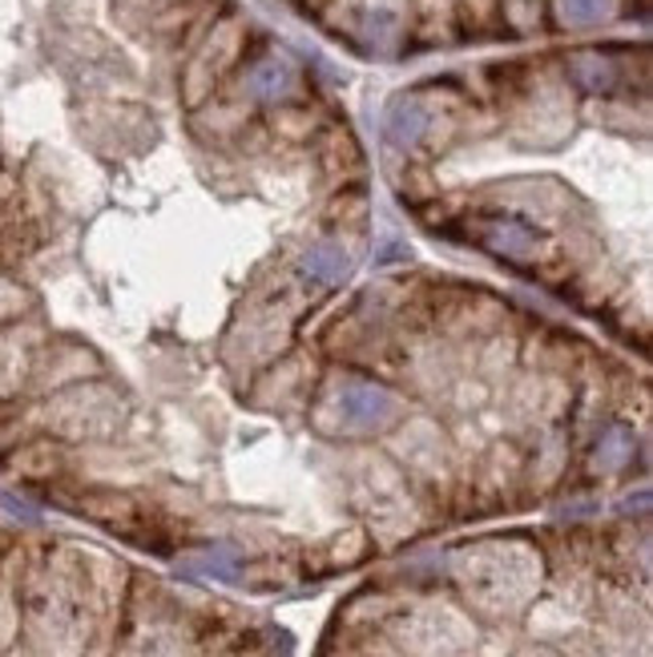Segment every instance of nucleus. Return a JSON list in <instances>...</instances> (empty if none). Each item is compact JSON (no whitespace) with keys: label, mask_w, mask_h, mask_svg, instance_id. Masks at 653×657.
I'll return each instance as SVG.
<instances>
[{"label":"nucleus","mask_w":653,"mask_h":657,"mask_svg":"<svg viewBox=\"0 0 653 657\" xmlns=\"http://www.w3.org/2000/svg\"><path fill=\"white\" fill-rule=\"evenodd\" d=\"M326 411L335 416L339 432H379L399 416V399L387 388L372 384V379H343L331 399H326Z\"/></svg>","instance_id":"obj_1"},{"label":"nucleus","mask_w":653,"mask_h":657,"mask_svg":"<svg viewBox=\"0 0 653 657\" xmlns=\"http://www.w3.org/2000/svg\"><path fill=\"white\" fill-rule=\"evenodd\" d=\"M472 238H480L492 255H504L509 262H533L540 255V238L516 218H480L468 226Z\"/></svg>","instance_id":"obj_2"},{"label":"nucleus","mask_w":653,"mask_h":657,"mask_svg":"<svg viewBox=\"0 0 653 657\" xmlns=\"http://www.w3.org/2000/svg\"><path fill=\"white\" fill-rule=\"evenodd\" d=\"M347 274H351V255L335 238L315 243V247L303 255V262H299V279H303L307 287H315V291H335V287L347 282Z\"/></svg>","instance_id":"obj_3"},{"label":"nucleus","mask_w":653,"mask_h":657,"mask_svg":"<svg viewBox=\"0 0 653 657\" xmlns=\"http://www.w3.org/2000/svg\"><path fill=\"white\" fill-rule=\"evenodd\" d=\"M295 89V65L279 53L255 61L243 77V94L255 97V101H279Z\"/></svg>","instance_id":"obj_4"},{"label":"nucleus","mask_w":653,"mask_h":657,"mask_svg":"<svg viewBox=\"0 0 653 657\" xmlns=\"http://www.w3.org/2000/svg\"><path fill=\"white\" fill-rule=\"evenodd\" d=\"M569 73L572 82L589 89V94H609L613 85H618V65L606 57V53H597V49H585L577 57L569 61Z\"/></svg>","instance_id":"obj_5"},{"label":"nucleus","mask_w":653,"mask_h":657,"mask_svg":"<svg viewBox=\"0 0 653 657\" xmlns=\"http://www.w3.org/2000/svg\"><path fill=\"white\" fill-rule=\"evenodd\" d=\"M428 133V109L420 101H396L387 114V138L396 146H416Z\"/></svg>","instance_id":"obj_6"},{"label":"nucleus","mask_w":653,"mask_h":657,"mask_svg":"<svg viewBox=\"0 0 653 657\" xmlns=\"http://www.w3.org/2000/svg\"><path fill=\"white\" fill-rule=\"evenodd\" d=\"M630 460H633V432L630 428H621V423H613V428L601 435V444H597L593 468L597 472H621Z\"/></svg>","instance_id":"obj_7"},{"label":"nucleus","mask_w":653,"mask_h":657,"mask_svg":"<svg viewBox=\"0 0 653 657\" xmlns=\"http://www.w3.org/2000/svg\"><path fill=\"white\" fill-rule=\"evenodd\" d=\"M613 0H557V17L569 29H589V24L606 21Z\"/></svg>","instance_id":"obj_8"},{"label":"nucleus","mask_w":653,"mask_h":657,"mask_svg":"<svg viewBox=\"0 0 653 657\" xmlns=\"http://www.w3.org/2000/svg\"><path fill=\"white\" fill-rule=\"evenodd\" d=\"M182 569H186L190 577H218V581H234L238 561H234L226 549H211V552H202V557H190Z\"/></svg>","instance_id":"obj_9"},{"label":"nucleus","mask_w":653,"mask_h":657,"mask_svg":"<svg viewBox=\"0 0 653 657\" xmlns=\"http://www.w3.org/2000/svg\"><path fill=\"white\" fill-rule=\"evenodd\" d=\"M24 306H29V294H24L12 279H4V274H0V323H9V319L24 315Z\"/></svg>","instance_id":"obj_10"},{"label":"nucleus","mask_w":653,"mask_h":657,"mask_svg":"<svg viewBox=\"0 0 653 657\" xmlns=\"http://www.w3.org/2000/svg\"><path fill=\"white\" fill-rule=\"evenodd\" d=\"M0 508H4V513H12L17 520H24V525H33V520H36V508L24 505V500H17V496H9V493H0Z\"/></svg>","instance_id":"obj_11"}]
</instances>
